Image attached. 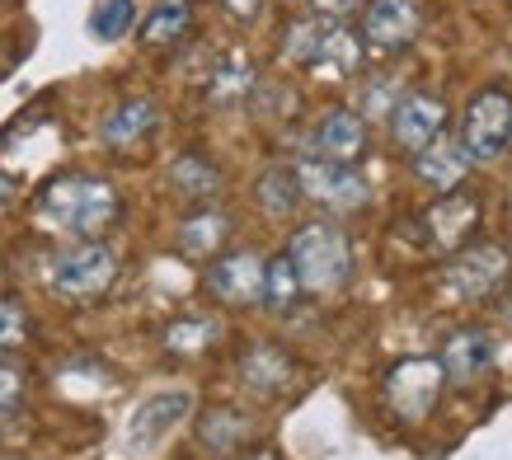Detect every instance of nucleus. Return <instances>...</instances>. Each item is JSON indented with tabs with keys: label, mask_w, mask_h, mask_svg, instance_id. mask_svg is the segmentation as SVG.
<instances>
[{
	"label": "nucleus",
	"mask_w": 512,
	"mask_h": 460,
	"mask_svg": "<svg viewBox=\"0 0 512 460\" xmlns=\"http://www.w3.org/2000/svg\"><path fill=\"white\" fill-rule=\"evenodd\" d=\"M29 221L47 240H109L123 226V193L94 169H62L29 198Z\"/></svg>",
	"instance_id": "1"
},
{
	"label": "nucleus",
	"mask_w": 512,
	"mask_h": 460,
	"mask_svg": "<svg viewBox=\"0 0 512 460\" xmlns=\"http://www.w3.org/2000/svg\"><path fill=\"white\" fill-rule=\"evenodd\" d=\"M282 254L292 259L306 296H334L353 282V240H348V230L334 216L296 221Z\"/></svg>",
	"instance_id": "2"
},
{
	"label": "nucleus",
	"mask_w": 512,
	"mask_h": 460,
	"mask_svg": "<svg viewBox=\"0 0 512 460\" xmlns=\"http://www.w3.org/2000/svg\"><path fill=\"white\" fill-rule=\"evenodd\" d=\"M47 292L66 306H90L118 287L123 277V254L109 240H66L47 254Z\"/></svg>",
	"instance_id": "3"
},
{
	"label": "nucleus",
	"mask_w": 512,
	"mask_h": 460,
	"mask_svg": "<svg viewBox=\"0 0 512 460\" xmlns=\"http://www.w3.org/2000/svg\"><path fill=\"white\" fill-rule=\"evenodd\" d=\"M292 174H296V184H301V198L315 202L325 216L362 212L372 202V184L357 174V165H339V160L301 151L292 160Z\"/></svg>",
	"instance_id": "4"
},
{
	"label": "nucleus",
	"mask_w": 512,
	"mask_h": 460,
	"mask_svg": "<svg viewBox=\"0 0 512 460\" xmlns=\"http://www.w3.org/2000/svg\"><path fill=\"white\" fill-rule=\"evenodd\" d=\"M456 141L466 146L470 160H498V155L508 151L512 141V94L503 85H484V90L470 94V104L461 108V132Z\"/></svg>",
	"instance_id": "5"
},
{
	"label": "nucleus",
	"mask_w": 512,
	"mask_h": 460,
	"mask_svg": "<svg viewBox=\"0 0 512 460\" xmlns=\"http://www.w3.org/2000/svg\"><path fill=\"white\" fill-rule=\"evenodd\" d=\"M264 259L268 254L249 245L221 249L217 259L202 268V287L226 310H259V301H264Z\"/></svg>",
	"instance_id": "6"
},
{
	"label": "nucleus",
	"mask_w": 512,
	"mask_h": 460,
	"mask_svg": "<svg viewBox=\"0 0 512 460\" xmlns=\"http://www.w3.org/2000/svg\"><path fill=\"white\" fill-rule=\"evenodd\" d=\"M508 277H512V249L503 240H470L466 249L451 254L447 287L475 306V301H494Z\"/></svg>",
	"instance_id": "7"
},
{
	"label": "nucleus",
	"mask_w": 512,
	"mask_h": 460,
	"mask_svg": "<svg viewBox=\"0 0 512 460\" xmlns=\"http://www.w3.org/2000/svg\"><path fill=\"white\" fill-rule=\"evenodd\" d=\"M442 367H437V357H404L395 367L386 371V404L390 414L404 418V423H423V418H433L437 399H442Z\"/></svg>",
	"instance_id": "8"
},
{
	"label": "nucleus",
	"mask_w": 512,
	"mask_h": 460,
	"mask_svg": "<svg viewBox=\"0 0 512 460\" xmlns=\"http://www.w3.org/2000/svg\"><path fill=\"white\" fill-rule=\"evenodd\" d=\"M480 221H484V202H480V193H466V188H451V193L433 198V202H428V212L419 216L428 245L442 249V254L466 249L470 240H475Z\"/></svg>",
	"instance_id": "9"
},
{
	"label": "nucleus",
	"mask_w": 512,
	"mask_h": 460,
	"mask_svg": "<svg viewBox=\"0 0 512 460\" xmlns=\"http://www.w3.org/2000/svg\"><path fill=\"white\" fill-rule=\"evenodd\" d=\"M362 43L381 57H400L423 33V0H367L362 5Z\"/></svg>",
	"instance_id": "10"
},
{
	"label": "nucleus",
	"mask_w": 512,
	"mask_h": 460,
	"mask_svg": "<svg viewBox=\"0 0 512 460\" xmlns=\"http://www.w3.org/2000/svg\"><path fill=\"white\" fill-rule=\"evenodd\" d=\"M386 123H390V137H395V146H400L404 155H419L423 146H433L437 137H447L451 113H447V99H442V94L414 90L390 108Z\"/></svg>",
	"instance_id": "11"
},
{
	"label": "nucleus",
	"mask_w": 512,
	"mask_h": 460,
	"mask_svg": "<svg viewBox=\"0 0 512 460\" xmlns=\"http://www.w3.org/2000/svg\"><path fill=\"white\" fill-rule=\"evenodd\" d=\"M235 371H240V385L259 399H282L296 381H301V362H296L282 343H273V338H254V343H245V353H240Z\"/></svg>",
	"instance_id": "12"
},
{
	"label": "nucleus",
	"mask_w": 512,
	"mask_h": 460,
	"mask_svg": "<svg viewBox=\"0 0 512 460\" xmlns=\"http://www.w3.org/2000/svg\"><path fill=\"white\" fill-rule=\"evenodd\" d=\"M372 151V127L353 113V104H329L311 127V155L339 160V165H362Z\"/></svg>",
	"instance_id": "13"
},
{
	"label": "nucleus",
	"mask_w": 512,
	"mask_h": 460,
	"mask_svg": "<svg viewBox=\"0 0 512 460\" xmlns=\"http://www.w3.org/2000/svg\"><path fill=\"white\" fill-rule=\"evenodd\" d=\"M235 240V216L226 207H193V212L179 216L174 226V254L188 263H212L221 249H231Z\"/></svg>",
	"instance_id": "14"
},
{
	"label": "nucleus",
	"mask_w": 512,
	"mask_h": 460,
	"mask_svg": "<svg viewBox=\"0 0 512 460\" xmlns=\"http://www.w3.org/2000/svg\"><path fill=\"white\" fill-rule=\"evenodd\" d=\"M156 132H160V104L151 94H123V99L104 113V123H99V141H104L113 155L141 151Z\"/></svg>",
	"instance_id": "15"
},
{
	"label": "nucleus",
	"mask_w": 512,
	"mask_h": 460,
	"mask_svg": "<svg viewBox=\"0 0 512 460\" xmlns=\"http://www.w3.org/2000/svg\"><path fill=\"white\" fill-rule=\"evenodd\" d=\"M193 442L198 451H207V460H235L254 442V418L240 404H207L193 418Z\"/></svg>",
	"instance_id": "16"
},
{
	"label": "nucleus",
	"mask_w": 512,
	"mask_h": 460,
	"mask_svg": "<svg viewBox=\"0 0 512 460\" xmlns=\"http://www.w3.org/2000/svg\"><path fill=\"white\" fill-rule=\"evenodd\" d=\"M437 367H442L447 385H475L484 371L494 367V334H489L484 324H461V329H451L447 343H442Z\"/></svg>",
	"instance_id": "17"
},
{
	"label": "nucleus",
	"mask_w": 512,
	"mask_h": 460,
	"mask_svg": "<svg viewBox=\"0 0 512 460\" xmlns=\"http://www.w3.org/2000/svg\"><path fill=\"white\" fill-rule=\"evenodd\" d=\"M362 66H367V43H362V33L348 29V24H329L325 38H320L315 62L306 66V76H315L320 85H348V80L362 76Z\"/></svg>",
	"instance_id": "18"
},
{
	"label": "nucleus",
	"mask_w": 512,
	"mask_h": 460,
	"mask_svg": "<svg viewBox=\"0 0 512 460\" xmlns=\"http://www.w3.org/2000/svg\"><path fill=\"white\" fill-rule=\"evenodd\" d=\"M165 188L174 198L193 202V207H212L226 193V169L207 151H179L170 160V169H165Z\"/></svg>",
	"instance_id": "19"
},
{
	"label": "nucleus",
	"mask_w": 512,
	"mask_h": 460,
	"mask_svg": "<svg viewBox=\"0 0 512 460\" xmlns=\"http://www.w3.org/2000/svg\"><path fill=\"white\" fill-rule=\"evenodd\" d=\"M254 85H259V62L249 47H221L207 66V104L212 108L245 104Z\"/></svg>",
	"instance_id": "20"
},
{
	"label": "nucleus",
	"mask_w": 512,
	"mask_h": 460,
	"mask_svg": "<svg viewBox=\"0 0 512 460\" xmlns=\"http://www.w3.org/2000/svg\"><path fill=\"white\" fill-rule=\"evenodd\" d=\"M188 414H193V395H184V390L151 395L146 404H137V414L127 418V442L137 446V451H151V446L165 442Z\"/></svg>",
	"instance_id": "21"
},
{
	"label": "nucleus",
	"mask_w": 512,
	"mask_h": 460,
	"mask_svg": "<svg viewBox=\"0 0 512 460\" xmlns=\"http://www.w3.org/2000/svg\"><path fill=\"white\" fill-rule=\"evenodd\" d=\"M198 29V10L193 0H156L146 15L137 19V43L141 52H174L188 43V33Z\"/></svg>",
	"instance_id": "22"
},
{
	"label": "nucleus",
	"mask_w": 512,
	"mask_h": 460,
	"mask_svg": "<svg viewBox=\"0 0 512 460\" xmlns=\"http://www.w3.org/2000/svg\"><path fill=\"white\" fill-rule=\"evenodd\" d=\"M409 160H414V179H419L428 193H451V188H461L470 165H475L456 137H437L433 146H423V151L409 155Z\"/></svg>",
	"instance_id": "23"
},
{
	"label": "nucleus",
	"mask_w": 512,
	"mask_h": 460,
	"mask_svg": "<svg viewBox=\"0 0 512 460\" xmlns=\"http://www.w3.org/2000/svg\"><path fill=\"white\" fill-rule=\"evenodd\" d=\"M249 198H254V207H259L268 221H292V216L306 207L292 165H268L264 174L249 184Z\"/></svg>",
	"instance_id": "24"
},
{
	"label": "nucleus",
	"mask_w": 512,
	"mask_h": 460,
	"mask_svg": "<svg viewBox=\"0 0 512 460\" xmlns=\"http://www.w3.org/2000/svg\"><path fill=\"white\" fill-rule=\"evenodd\" d=\"M160 343H165V353H174V357H202L221 343V320L207 315V310H184V315H174V320L160 329Z\"/></svg>",
	"instance_id": "25"
},
{
	"label": "nucleus",
	"mask_w": 512,
	"mask_h": 460,
	"mask_svg": "<svg viewBox=\"0 0 512 460\" xmlns=\"http://www.w3.org/2000/svg\"><path fill=\"white\" fill-rule=\"evenodd\" d=\"M301 301H306V292H301V277H296L292 259H287L282 249L278 254H268L264 259V301H259V310L287 320V315L301 310Z\"/></svg>",
	"instance_id": "26"
},
{
	"label": "nucleus",
	"mask_w": 512,
	"mask_h": 460,
	"mask_svg": "<svg viewBox=\"0 0 512 460\" xmlns=\"http://www.w3.org/2000/svg\"><path fill=\"white\" fill-rule=\"evenodd\" d=\"M325 19H315L311 10L306 15H292L287 24H282L278 33V57L287 66H296V71H306V66L315 62V52H320V38H325Z\"/></svg>",
	"instance_id": "27"
},
{
	"label": "nucleus",
	"mask_w": 512,
	"mask_h": 460,
	"mask_svg": "<svg viewBox=\"0 0 512 460\" xmlns=\"http://www.w3.org/2000/svg\"><path fill=\"white\" fill-rule=\"evenodd\" d=\"M137 0H99L85 19V29H90L94 43H123L127 33L137 29Z\"/></svg>",
	"instance_id": "28"
},
{
	"label": "nucleus",
	"mask_w": 512,
	"mask_h": 460,
	"mask_svg": "<svg viewBox=\"0 0 512 460\" xmlns=\"http://www.w3.org/2000/svg\"><path fill=\"white\" fill-rule=\"evenodd\" d=\"M400 99H404V94H400V80H395V76H367V80H357L353 113L367 127H372V123H386L390 108L400 104Z\"/></svg>",
	"instance_id": "29"
},
{
	"label": "nucleus",
	"mask_w": 512,
	"mask_h": 460,
	"mask_svg": "<svg viewBox=\"0 0 512 460\" xmlns=\"http://www.w3.org/2000/svg\"><path fill=\"white\" fill-rule=\"evenodd\" d=\"M249 113L254 118H264V123H287L296 113V90H292V80H268V76H259V85L249 90Z\"/></svg>",
	"instance_id": "30"
},
{
	"label": "nucleus",
	"mask_w": 512,
	"mask_h": 460,
	"mask_svg": "<svg viewBox=\"0 0 512 460\" xmlns=\"http://www.w3.org/2000/svg\"><path fill=\"white\" fill-rule=\"evenodd\" d=\"M33 338V315L19 296L0 292V353H15Z\"/></svg>",
	"instance_id": "31"
},
{
	"label": "nucleus",
	"mask_w": 512,
	"mask_h": 460,
	"mask_svg": "<svg viewBox=\"0 0 512 460\" xmlns=\"http://www.w3.org/2000/svg\"><path fill=\"white\" fill-rule=\"evenodd\" d=\"M24 390H29V381H24V371L10 362V357L0 353V414H10L19 399H24Z\"/></svg>",
	"instance_id": "32"
},
{
	"label": "nucleus",
	"mask_w": 512,
	"mask_h": 460,
	"mask_svg": "<svg viewBox=\"0 0 512 460\" xmlns=\"http://www.w3.org/2000/svg\"><path fill=\"white\" fill-rule=\"evenodd\" d=\"M362 5H367V0H311L306 10H311L315 19H325V24H348Z\"/></svg>",
	"instance_id": "33"
},
{
	"label": "nucleus",
	"mask_w": 512,
	"mask_h": 460,
	"mask_svg": "<svg viewBox=\"0 0 512 460\" xmlns=\"http://www.w3.org/2000/svg\"><path fill=\"white\" fill-rule=\"evenodd\" d=\"M268 0H221V10H226V19L231 24H254V19L264 15Z\"/></svg>",
	"instance_id": "34"
},
{
	"label": "nucleus",
	"mask_w": 512,
	"mask_h": 460,
	"mask_svg": "<svg viewBox=\"0 0 512 460\" xmlns=\"http://www.w3.org/2000/svg\"><path fill=\"white\" fill-rule=\"evenodd\" d=\"M15 202H19V179L10 169H0V212H10Z\"/></svg>",
	"instance_id": "35"
},
{
	"label": "nucleus",
	"mask_w": 512,
	"mask_h": 460,
	"mask_svg": "<svg viewBox=\"0 0 512 460\" xmlns=\"http://www.w3.org/2000/svg\"><path fill=\"white\" fill-rule=\"evenodd\" d=\"M494 310H498V320H508L512 324V277L498 287V296H494Z\"/></svg>",
	"instance_id": "36"
},
{
	"label": "nucleus",
	"mask_w": 512,
	"mask_h": 460,
	"mask_svg": "<svg viewBox=\"0 0 512 460\" xmlns=\"http://www.w3.org/2000/svg\"><path fill=\"white\" fill-rule=\"evenodd\" d=\"M245 460H282V451H278V446H254Z\"/></svg>",
	"instance_id": "37"
},
{
	"label": "nucleus",
	"mask_w": 512,
	"mask_h": 460,
	"mask_svg": "<svg viewBox=\"0 0 512 460\" xmlns=\"http://www.w3.org/2000/svg\"><path fill=\"white\" fill-rule=\"evenodd\" d=\"M0 460H29V456H0Z\"/></svg>",
	"instance_id": "38"
}]
</instances>
